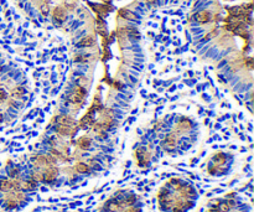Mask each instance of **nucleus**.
I'll return each instance as SVG.
<instances>
[{
	"label": "nucleus",
	"mask_w": 254,
	"mask_h": 212,
	"mask_svg": "<svg viewBox=\"0 0 254 212\" xmlns=\"http://www.w3.org/2000/svg\"><path fill=\"white\" fill-rule=\"evenodd\" d=\"M197 20L201 21V23H204V21H208V20H209V14H208L207 11L200 12L199 15H197Z\"/></svg>",
	"instance_id": "nucleus-1"
},
{
	"label": "nucleus",
	"mask_w": 254,
	"mask_h": 212,
	"mask_svg": "<svg viewBox=\"0 0 254 212\" xmlns=\"http://www.w3.org/2000/svg\"><path fill=\"white\" fill-rule=\"evenodd\" d=\"M53 14H55V18L58 19V20H63V18H65V12H63V10L60 9V8L56 9Z\"/></svg>",
	"instance_id": "nucleus-2"
}]
</instances>
